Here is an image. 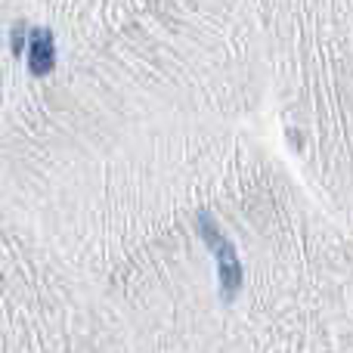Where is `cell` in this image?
I'll return each mask as SVG.
<instances>
[{"label":"cell","instance_id":"cell-1","mask_svg":"<svg viewBox=\"0 0 353 353\" xmlns=\"http://www.w3.org/2000/svg\"><path fill=\"white\" fill-rule=\"evenodd\" d=\"M53 65V41L47 31H34L31 34V68L34 72H50Z\"/></svg>","mask_w":353,"mask_h":353}]
</instances>
